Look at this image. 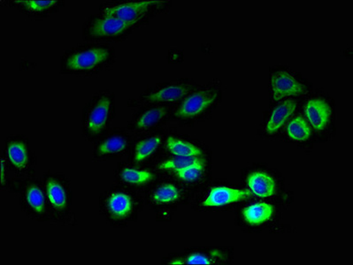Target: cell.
I'll return each instance as SVG.
<instances>
[{
	"label": "cell",
	"instance_id": "6",
	"mask_svg": "<svg viewBox=\"0 0 353 265\" xmlns=\"http://www.w3.org/2000/svg\"><path fill=\"white\" fill-rule=\"evenodd\" d=\"M137 25L126 23L112 15H92L83 25V39L90 41H114L126 39L135 30Z\"/></svg>",
	"mask_w": 353,
	"mask_h": 265
},
{
	"label": "cell",
	"instance_id": "20",
	"mask_svg": "<svg viewBox=\"0 0 353 265\" xmlns=\"http://www.w3.org/2000/svg\"><path fill=\"white\" fill-rule=\"evenodd\" d=\"M248 184L253 194L259 198H270L276 193V184L273 177L261 171L250 174Z\"/></svg>",
	"mask_w": 353,
	"mask_h": 265
},
{
	"label": "cell",
	"instance_id": "19",
	"mask_svg": "<svg viewBox=\"0 0 353 265\" xmlns=\"http://www.w3.org/2000/svg\"><path fill=\"white\" fill-rule=\"evenodd\" d=\"M305 115L314 129L323 130L330 120L331 108L323 99H312L306 104Z\"/></svg>",
	"mask_w": 353,
	"mask_h": 265
},
{
	"label": "cell",
	"instance_id": "14",
	"mask_svg": "<svg viewBox=\"0 0 353 265\" xmlns=\"http://www.w3.org/2000/svg\"><path fill=\"white\" fill-rule=\"evenodd\" d=\"M168 114V109L165 106H152L143 109L131 118L129 130L132 133L146 132L161 124Z\"/></svg>",
	"mask_w": 353,
	"mask_h": 265
},
{
	"label": "cell",
	"instance_id": "9",
	"mask_svg": "<svg viewBox=\"0 0 353 265\" xmlns=\"http://www.w3.org/2000/svg\"><path fill=\"white\" fill-rule=\"evenodd\" d=\"M163 4L161 1H121L106 2L101 5L99 12L103 14L112 15L126 23L139 26L152 14V8Z\"/></svg>",
	"mask_w": 353,
	"mask_h": 265
},
{
	"label": "cell",
	"instance_id": "13",
	"mask_svg": "<svg viewBox=\"0 0 353 265\" xmlns=\"http://www.w3.org/2000/svg\"><path fill=\"white\" fill-rule=\"evenodd\" d=\"M271 89L274 100L301 96L306 92L305 85L296 80L294 76L285 71L276 72L272 74Z\"/></svg>",
	"mask_w": 353,
	"mask_h": 265
},
{
	"label": "cell",
	"instance_id": "3",
	"mask_svg": "<svg viewBox=\"0 0 353 265\" xmlns=\"http://www.w3.org/2000/svg\"><path fill=\"white\" fill-rule=\"evenodd\" d=\"M115 109L117 100L111 90H101L90 99L82 116L83 136L87 141L96 142L110 130Z\"/></svg>",
	"mask_w": 353,
	"mask_h": 265
},
{
	"label": "cell",
	"instance_id": "23",
	"mask_svg": "<svg viewBox=\"0 0 353 265\" xmlns=\"http://www.w3.org/2000/svg\"><path fill=\"white\" fill-rule=\"evenodd\" d=\"M274 208L267 202H258L245 208L243 211V218L252 226H258L270 220L273 216Z\"/></svg>",
	"mask_w": 353,
	"mask_h": 265
},
{
	"label": "cell",
	"instance_id": "25",
	"mask_svg": "<svg viewBox=\"0 0 353 265\" xmlns=\"http://www.w3.org/2000/svg\"><path fill=\"white\" fill-rule=\"evenodd\" d=\"M287 134L296 142H304L311 136V129L304 118L301 116L293 118L287 127Z\"/></svg>",
	"mask_w": 353,
	"mask_h": 265
},
{
	"label": "cell",
	"instance_id": "4",
	"mask_svg": "<svg viewBox=\"0 0 353 265\" xmlns=\"http://www.w3.org/2000/svg\"><path fill=\"white\" fill-rule=\"evenodd\" d=\"M43 189L51 211L52 224L76 226L73 211V190L70 179L61 173H46L42 178Z\"/></svg>",
	"mask_w": 353,
	"mask_h": 265
},
{
	"label": "cell",
	"instance_id": "5",
	"mask_svg": "<svg viewBox=\"0 0 353 265\" xmlns=\"http://www.w3.org/2000/svg\"><path fill=\"white\" fill-rule=\"evenodd\" d=\"M3 155L9 171L17 177L28 179L34 177L36 171L37 156L31 149L30 139L23 135L6 137Z\"/></svg>",
	"mask_w": 353,
	"mask_h": 265
},
{
	"label": "cell",
	"instance_id": "2",
	"mask_svg": "<svg viewBox=\"0 0 353 265\" xmlns=\"http://www.w3.org/2000/svg\"><path fill=\"white\" fill-rule=\"evenodd\" d=\"M143 201L137 189L114 184L99 198V213L112 227L125 229L139 220Z\"/></svg>",
	"mask_w": 353,
	"mask_h": 265
},
{
	"label": "cell",
	"instance_id": "24",
	"mask_svg": "<svg viewBox=\"0 0 353 265\" xmlns=\"http://www.w3.org/2000/svg\"><path fill=\"white\" fill-rule=\"evenodd\" d=\"M218 257H220L219 252H202L193 251L190 253L183 255V257L172 258L168 261V264L184 265V264H214L217 261Z\"/></svg>",
	"mask_w": 353,
	"mask_h": 265
},
{
	"label": "cell",
	"instance_id": "18",
	"mask_svg": "<svg viewBox=\"0 0 353 265\" xmlns=\"http://www.w3.org/2000/svg\"><path fill=\"white\" fill-rule=\"evenodd\" d=\"M183 191L176 184L162 183L148 193V200L155 206L176 204L182 198Z\"/></svg>",
	"mask_w": 353,
	"mask_h": 265
},
{
	"label": "cell",
	"instance_id": "12",
	"mask_svg": "<svg viewBox=\"0 0 353 265\" xmlns=\"http://www.w3.org/2000/svg\"><path fill=\"white\" fill-rule=\"evenodd\" d=\"M115 178L121 185L137 190L152 182L154 180V174L142 165L128 162L118 165Z\"/></svg>",
	"mask_w": 353,
	"mask_h": 265
},
{
	"label": "cell",
	"instance_id": "1",
	"mask_svg": "<svg viewBox=\"0 0 353 265\" xmlns=\"http://www.w3.org/2000/svg\"><path fill=\"white\" fill-rule=\"evenodd\" d=\"M114 49L105 43H85L68 50L59 62L62 74L89 77L110 70L115 63Z\"/></svg>",
	"mask_w": 353,
	"mask_h": 265
},
{
	"label": "cell",
	"instance_id": "22",
	"mask_svg": "<svg viewBox=\"0 0 353 265\" xmlns=\"http://www.w3.org/2000/svg\"><path fill=\"white\" fill-rule=\"evenodd\" d=\"M296 108V102L292 100H286L277 105L272 112L270 120H268L267 129H265L267 132L274 134L279 130L289 120V118L294 114Z\"/></svg>",
	"mask_w": 353,
	"mask_h": 265
},
{
	"label": "cell",
	"instance_id": "16",
	"mask_svg": "<svg viewBox=\"0 0 353 265\" xmlns=\"http://www.w3.org/2000/svg\"><path fill=\"white\" fill-rule=\"evenodd\" d=\"M162 136L153 135L134 140L132 147L130 151V162L133 164L143 165L149 161L158 151L162 145Z\"/></svg>",
	"mask_w": 353,
	"mask_h": 265
},
{
	"label": "cell",
	"instance_id": "8",
	"mask_svg": "<svg viewBox=\"0 0 353 265\" xmlns=\"http://www.w3.org/2000/svg\"><path fill=\"white\" fill-rule=\"evenodd\" d=\"M134 142L130 130L114 129L95 142L93 159L95 160H112L129 154Z\"/></svg>",
	"mask_w": 353,
	"mask_h": 265
},
{
	"label": "cell",
	"instance_id": "15",
	"mask_svg": "<svg viewBox=\"0 0 353 265\" xmlns=\"http://www.w3.org/2000/svg\"><path fill=\"white\" fill-rule=\"evenodd\" d=\"M251 195V192L248 191V190L227 188V187H216V188L211 189L201 204L204 207L224 206V205L245 200Z\"/></svg>",
	"mask_w": 353,
	"mask_h": 265
},
{
	"label": "cell",
	"instance_id": "26",
	"mask_svg": "<svg viewBox=\"0 0 353 265\" xmlns=\"http://www.w3.org/2000/svg\"><path fill=\"white\" fill-rule=\"evenodd\" d=\"M203 161L205 160L201 157H174L161 162L158 165V168L159 170L172 171L174 173L177 170L183 169L189 165L201 163Z\"/></svg>",
	"mask_w": 353,
	"mask_h": 265
},
{
	"label": "cell",
	"instance_id": "11",
	"mask_svg": "<svg viewBox=\"0 0 353 265\" xmlns=\"http://www.w3.org/2000/svg\"><path fill=\"white\" fill-rule=\"evenodd\" d=\"M194 89L195 85L190 81H177L148 90L137 102L139 104H171L182 101Z\"/></svg>",
	"mask_w": 353,
	"mask_h": 265
},
{
	"label": "cell",
	"instance_id": "21",
	"mask_svg": "<svg viewBox=\"0 0 353 265\" xmlns=\"http://www.w3.org/2000/svg\"><path fill=\"white\" fill-rule=\"evenodd\" d=\"M165 147L174 157H201L203 151L194 143L185 141L176 136L168 137Z\"/></svg>",
	"mask_w": 353,
	"mask_h": 265
},
{
	"label": "cell",
	"instance_id": "10",
	"mask_svg": "<svg viewBox=\"0 0 353 265\" xmlns=\"http://www.w3.org/2000/svg\"><path fill=\"white\" fill-rule=\"evenodd\" d=\"M218 92L211 88L193 89L181 101L174 112L178 120H194L211 107L216 100Z\"/></svg>",
	"mask_w": 353,
	"mask_h": 265
},
{
	"label": "cell",
	"instance_id": "27",
	"mask_svg": "<svg viewBox=\"0 0 353 265\" xmlns=\"http://www.w3.org/2000/svg\"><path fill=\"white\" fill-rule=\"evenodd\" d=\"M205 167V162L203 161L201 163L189 165L183 169L174 171L178 179L183 180L184 182L192 183L195 182L196 180L201 179L204 173Z\"/></svg>",
	"mask_w": 353,
	"mask_h": 265
},
{
	"label": "cell",
	"instance_id": "17",
	"mask_svg": "<svg viewBox=\"0 0 353 265\" xmlns=\"http://www.w3.org/2000/svg\"><path fill=\"white\" fill-rule=\"evenodd\" d=\"M14 8L32 17H46L54 14L64 3L57 0H14Z\"/></svg>",
	"mask_w": 353,
	"mask_h": 265
},
{
	"label": "cell",
	"instance_id": "7",
	"mask_svg": "<svg viewBox=\"0 0 353 265\" xmlns=\"http://www.w3.org/2000/svg\"><path fill=\"white\" fill-rule=\"evenodd\" d=\"M20 206L30 220L39 223H52L50 211L43 182L35 177L23 179L20 191Z\"/></svg>",
	"mask_w": 353,
	"mask_h": 265
}]
</instances>
